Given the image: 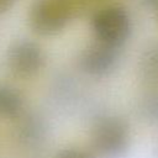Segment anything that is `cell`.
<instances>
[{
  "label": "cell",
  "instance_id": "1",
  "mask_svg": "<svg viewBox=\"0 0 158 158\" xmlns=\"http://www.w3.org/2000/svg\"><path fill=\"white\" fill-rule=\"evenodd\" d=\"M74 11L72 0H35L28 11V23L37 35L52 36L69 23Z\"/></svg>",
  "mask_w": 158,
  "mask_h": 158
},
{
  "label": "cell",
  "instance_id": "2",
  "mask_svg": "<svg viewBox=\"0 0 158 158\" xmlns=\"http://www.w3.org/2000/svg\"><path fill=\"white\" fill-rule=\"evenodd\" d=\"M91 27L96 40L121 48L131 35L132 21L123 6L107 5L93 15Z\"/></svg>",
  "mask_w": 158,
  "mask_h": 158
},
{
  "label": "cell",
  "instance_id": "3",
  "mask_svg": "<svg viewBox=\"0 0 158 158\" xmlns=\"http://www.w3.org/2000/svg\"><path fill=\"white\" fill-rule=\"evenodd\" d=\"M93 146L105 158H118L130 146V128L117 116H104L93 128Z\"/></svg>",
  "mask_w": 158,
  "mask_h": 158
},
{
  "label": "cell",
  "instance_id": "4",
  "mask_svg": "<svg viewBox=\"0 0 158 158\" xmlns=\"http://www.w3.org/2000/svg\"><path fill=\"white\" fill-rule=\"evenodd\" d=\"M44 63L43 49L32 41H17L7 51V65L15 77L31 78L44 67Z\"/></svg>",
  "mask_w": 158,
  "mask_h": 158
},
{
  "label": "cell",
  "instance_id": "5",
  "mask_svg": "<svg viewBox=\"0 0 158 158\" xmlns=\"http://www.w3.org/2000/svg\"><path fill=\"white\" fill-rule=\"evenodd\" d=\"M118 58L120 47L96 40L84 49L79 59V65L83 72L94 77H101L109 74L116 67Z\"/></svg>",
  "mask_w": 158,
  "mask_h": 158
},
{
  "label": "cell",
  "instance_id": "6",
  "mask_svg": "<svg viewBox=\"0 0 158 158\" xmlns=\"http://www.w3.org/2000/svg\"><path fill=\"white\" fill-rule=\"evenodd\" d=\"M23 101L21 95L12 88L0 85V115L11 117L16 116L22 109Z\"/></svg>",
  "mask_w": 158,
  "mask_h": 158
},
{
  "label": "cell",
  "instance_id": "7",
  "mask_svg": "<svg viewBox=\"0 0 158 158\" xmlns=\"http://www.w3.org/2000/svg\"><path fill=\"white\" fill-rule=\"evenodd\" d=\"M146 69L153 74H158V44L154 46L144 58Z\"/></svg>",
  "mask_w": 158,
  "mask_h": 158
},
{
  "label": "cell",
  "instance_id": "8",
  "mask_svg": "<svg viewBox=\"0 0 158 158\" xmlns=\"http://www.w3.org/2000/svg\"><path fill=\"white\" fill-rule=\"evenodd\" d=\"M56 158H95V157L86 151L70 148V149H64L59 152Z\"/></svg>",
  "mask_w": 158,
  "mask_h": 158
},
{
  "label": "cell",
  "instance_id": "9",
  "mask_svg": "<svg viewBox=\"0 0 158 158\" xmlns=\"http://www.w3.org/2000/svg\"><path fill=\"white\" fill-rule=\"evenodd\" d=\"M17 0H0V14L7 11L9 9H11V6L16 2Z\"/></svg>",
  "mask_w": 158,
  "mask_h": 158
},
{
  "label": "cell",
  "instance_id": "10",
  "mask_svg": "<svg viewBox=\"0 0 158 158\" xmlns=\"http://www.w3.org/2000/svg\"><path fill=\"white\" fill-rule=\"evenodd\" d=\"M146 6L149 7H158V0H142Z\"/></svg>",
  "mask_w": 158,
  "mask_h": 158
}]
</instances>
